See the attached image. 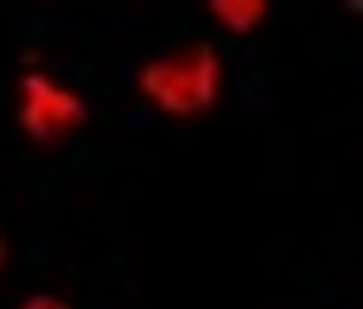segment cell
<instances>
[{
	"label": "cell",
	"mask_w": 363,
	"mask_h": 309,
	"mask_svg": "<svg viewBox=\"0 0 363 309\" xmlns=\"http://www.w3.org/2000/svg\"><path fill=\"white\" fill-rule=\"evenodd\" d=\"M220 83V63L206 44L186 49L184 54L165 56L140 71V87L165 112L196 116L216 102Z\"/></svg>",
	"instance_id": "cell-1"
},
{
	"label": "cell",
	"mask_w": 363,
	"mask_h": 309,
	"mask_svg": "<svg viewBox=\"0 0 363 309\" xmlns=\"http://www.w3.org/2000/svg\"><path fill=\"white\" fill-rule=\"evenodd\" d=\"M20 85L25 95L20 121L37 143H58L85 121L83 99L51 83L46 75L29 73Z\"/></svg>",
	"instance_id": "cell-2"
},
{
	"label": "cell",
	"mask_w": 363,
	"mask_h": 309,
	"mask_svg": "<svg viewBox=\"0 0 363 309\" xmlns=\"http://www.w3.org/2000/svg\"><path fill=\"white\" fill-rule=\"evenodd\" d=\"M208 8L235 34L252 32L267 13V3L262 0H220V3H211Z\"/></svg>",
	"instance_id": "cell-3"
},
{
	"label": "cell",
	"mask_w": 363,
	"mask_h": 309,
	"mask_svg": "<svg viewBox=\"0 0 363 309\" xmlns=\"http://www.w3.org/2000/svg\"><path fill=\"white\" fill-rule=\"evenodd\" d=\"M22 309H70V307L51 295H37V297H32V300H27L25 305H22Z\"/></svg>",
	"instance_id": "cell-4"
},
{
	"label": "cell",
	"mask_w": 363,
	"mask_h": 309,
	"mask_svg": "<svg viewBox=\"0 0 363 309\" xmlns=\"http://www.w3.org/2000/svg\"><path fill=\"white\" fill-rule=\"evenodd\" d=\"M5 254H8V247H5V242L0 239V266H3V261H5Z\"/></svg>",
	"instance_id": "cell-5"
}]
</instances>
